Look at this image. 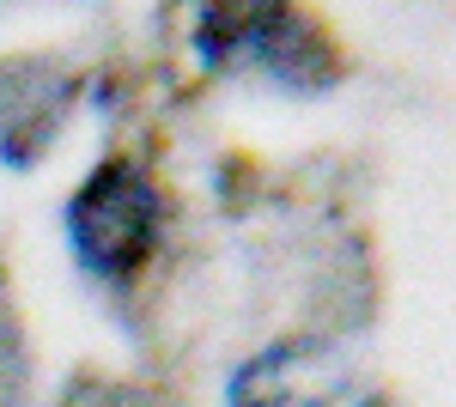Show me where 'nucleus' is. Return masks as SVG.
I'll return each mask as SVG.
<instances>
[{
  "label": "nucleus",
  "mask_w": 456,
  "mask_h": 407,
  "mask_svg": "<svg viewBox=\"0 0 456 407\" xmlns=\"http://www.w3.org/2000/svg\"><path fill=\"white\" fill-rule=\"evenodd\" d=\"M341 371L316 340H274L232 371V407H335Z\"/></svg>",
  "instance_id": "3"
},
{
  "label": "nucleus",
  "mask_w": 456,
  "mask_h": 407,
  "mask_svg": "<svg viewBox=\"0 0 456 407\" xmlns=\"http://www.w3.org/2000/svg\"><path fill=\"white\" fill-rule=\"evenodd\" d=\"M359 407H384V402H359Z\"/></svg>",
  "instance_id": "4"
},
{
  "label": "nucleus",
  "mask_w": 456,
  "mask_h": 407,
  "mask_svg": "<svg viewBox=\"0 0 456 407\" xmlns=\"http://www.w3.org/2000/svg\"><path fill=\"white\" fill-rule=\"evenodd\" d=\"M195 49L208 68H262L292 92H316L335 79L329 37L286 6H208L195 19Z\"/></svg>",
  "instance_id": "2"
},
{
  "label": "nucleus",
  "mask_w": 456,
  "mask_h": 407,
  "mask_svg": "<svg viewBox=\"0 0 456 407\" xmlns=\"http://www.w3.org/2000/svg\"><path fill=\"white\" fill-rule=\"evenodd\" d=\"M159 219H165V207H159V189L146 183L141 165H128V159L98 165L68 201V238L79 268L98 280H128L152 256Z\"/></svg>",
  "instance_id": "1"
}]
</instances>
